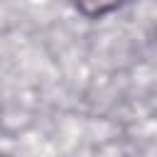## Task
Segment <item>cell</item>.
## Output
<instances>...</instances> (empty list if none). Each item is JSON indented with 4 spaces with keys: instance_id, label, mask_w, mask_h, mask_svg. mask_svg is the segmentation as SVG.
<instances>
[{
    "instance_id": "1",
    "label": "cell",
    "mask_w": 157,
    "mask_h": 157,
    "mask_svg": "<svg viewBox=\"0 0 157 157\" xmlns=\"http://www.w3.org/2000/svg\"><path fill=\"white\" fill-rule=\"evenodd\" d=\"M125 0H76V10L88 20H101L110 12H115Z\"/></svg>"
}]
</instances>
